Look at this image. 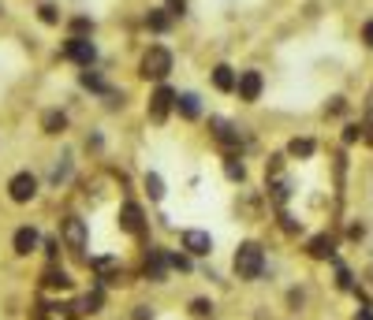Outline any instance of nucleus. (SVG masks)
<instances>
[{
  "label": "nucleus",
  "instance_id": "nucleus-36",
  "mask_svg": "<svg viewBox=\"0 0 373 320\" xmlns=\"http://www.w3.org/2000/svg\"><path fill=\"white\" fill-rule=\"evenodd\" d=\"M354 320H373V313H370V309H359V317H354Z\"/></svg>",
  "mask_w": 373,
  "mask_h": 320
},
{
  "label": "nucleus",
  "instance_id": "nucleus-28",
  "mask_svg": "<svg viewBox=\"0 0 373 320\" xmlns=\"http://www.w3.org/2000/svg\"><path fill=\"white\" fill-rule=\"evenodd\" d=\"M190 313H194V317H213V301H209V298H194V301H190Z\"/></svg>",
  "mask_w": 373,
  "mask_h": 320
},
{
  "label": "nucleus",
  "instance_id": "nucleus-23",
  "mask_svg": "<svg viewBox=\"0 0 373 320\" xmlns=\"http://www.w3.org/2000/svg\"><path fill=\"white\" fill-rule=\"evenodd\" d=\"M224 175H228L232 182H243V179H247V168H243V160H239V157H228V160H224Z\"/></svg>",
  "mask_w": 373,
  "mask_h": 320
},
{
  "label": "nucleus",
  "instance_id": "nucleus-31",
  "mask_svg": "<svg viewBox=\"0 0 373 320\" xmlns=\"http://www.w3.org/2000/svg\"><path fill=\"white\" fill-rule=\"evenodd\" d=\"M165 12L172 15V19H179V15L187 12V0H168V8H165Z\"/></svg>",
  "mask_w": 373,
  "mask_h": 320
},
{
  "label": "nucleus",
  "instance_id": "nucleus-5",
  "mask_svg": "<svg viewBox=\"0 0 373 320\" xmlns=\"http://www.w3.org/2000/svg\"><path fill=\"white\" fill-rule=\"evenodd\" d=\"M63 60H75L79 67H90V63L97 60V49L90 38H71L68 45H63Z\"/></svg>",
  "mask_w": 373,
  "mask_h": 320
},
{
  "label": "nucleus",
  "instance_id": "nucleus-14",
  "mask_svg": "<svg viewBox=\"0 0 373 320\" xmlns=\"http://www.w3.org/2000/svg\"><path fill=\"white\" fill-rule=\"evenodd\" d=\"M213 86L221 89V94H232V89L239 86V75H235L228 63H216V67H213Z\"/></svg>",
  "mask_w": 373,
  "mask_h": 320
},
{
  "label": "nucleus",
  "instance_id": "nucleus-32",
  "mask_svg": "<svg viewBox=\"0 0 373 320\" xmlns=\"http://www.w3.org/2000/svg\"><path fill=\"white\" fill-rule=\"evenodd\" d=\"M168 264H172V268H179V272H187V268H190V261L183 257V253H168Z\"/></svg>",
  "mask_w": 373,
  "mask_h": 320
},
{
  "label": "nucleus",
  "instance_id": "nucleus-33",
  "mask_svg": "<svg viewBox=\"0 0 373 320\" xmlns=\"http://www.w3.org/2000/svg\"><path fill=\"white\" fill-rule=\"evenodd\" d=\"M131 320H153V309H150V306H134Z\"/></svg>",
  "mask_w": 373,
  "mask_h": 320
},
{
  "label": "nucleus",
  "instance_id": "nucleus-17",
  "mask_svg": "<svg viewBox=\"0 0 373 320\" xmlns=\"http://www.w3.org/2000/svg\"><path fill=\"white\" fill-rule=\"evenodd\" d=\"M176 108H179V116H183V120H198V116H202L198 94H179V97H176Z\"/></svg>",
  "mask_w": 373,
  "mask_h": 320
},
{
  "label": "nucleus",
  "instance_id": "nucleus-11",
  "mask_svg": "<svg viewBox=\"0 0 373 320\" xmlns=\"http://www.w3.org/2000/svg\"><path fill=\"white\" fill-rule=\"evenodd\" d=\"M63 242H68L71 250H83L86 246V220L68 216V220H63Z\"/></svg>",
  "mask_w": 373,
  "mask_h": 320
},
{
  "label": "nucleus",
  "instance_id": "nucleus-22",
  "mask_svg": "<svg viewBox=\"0 0 373 320\" xmlns=\"http://www.w3.org/2000/svg\"><path fill=\"white\" fill-rule=\"evenodd\" d=\"M145 194H150V201H161V198H165V182H161L157 171H145Z\"/></svg>",
  "mask_w": 373,
  "mask_h": 320
},
{
  "label": "nucleus",
  "instance_id": "nucleus-8",
  "mask_svg": "<svg viewBox=\"0 0 373 320\" xmlns=\"http://www.w3.org/2000/svg\"><path fill=\"white\" fill-rule=\"evenodd\" d=\"M90 268H94V272H97V276H101L105 283H127L120 257H94V261H90Z\"/></svg>",
  "mask_w": 373,
  "mask_h": 320
},
{
  "label": "nucleus",
  "instance_id": "nucleus-27",
  "mask_svg": "<svg viewBox=\"0 0 373 320\" xmlns=\"http://www.w3.org/2000/svg\"><path fill=\"white\" fill-rule=\"evenodd\" d=\"M83 86H86V89H94V94H108V89H105V82L97 78V75H94V71H90V67L83 71Z\"/></svg>",
  "mask_w": 373,
  "mask_h": 320
},
{
  "label": "nucleus",
  "instance_id": "nucleus-30",
  "mask_svg": "<svg viewBox=\"0 0 373 320\" xmlns=\"http://www.w3.org/2000/svg\"><path fill=\"white\" fill-rule=\"evenodd\" d=\"M336 287H340V290H351V287H354V283H351V272L343 268L340 261H336Z\"/></svg>",
  "mask_w": 373,
  "mask_h": 320
},
{
  "label": "nucleus",
  "instance_id": "nucleus-34",
  "mask_svg": "<svg viewBox=\"0 0 373 320\" xmlns=\"http://www.w3.org/2000/svg\"><path fill=\"white\" fill-rule=\"evenodd\" d=\"M362 41H366L370 49H373V19H366V23H362Z\"/></svg>",
  "mask_w": 373,
  "mask_h": 320
},
{
  "label": "nucleus",
  "instance_id": "nucleus-19",
  "mask_svg": "<svg viewBox=\"0 0 373 320\" xmlns=\"http://www.w3.org/2000/svg\"><path fill=\"white\" fill-rule=\"evenodd\" d=\"M41 283H45L49 290H71V276H68V272H60V268H49V272L41 276Z\"/></svg>",
  "mask_w": 373,
  "mask_h": 320
},
{
  "label": "nucleus",
  "instance_id": "nucleus-7",
  "mask_svg": "<svg viewBox=\"0 0 373 320\" xmlns=\"http://www.w3.org/2000/svg\"><path fill=\"white\" fill-rule=\"evenodd\" d=\"M172 105H176V94H172L168 86H157V94L150 97V120H153V123H165Z\"/></svg>",
  "mask_w": 373,
  "mask_h": 320
},
{
  "label": "nucleus",
  "instance_id": "nucleus-1",
  "mask_svg": "<svg viewBox=\"0 0 373 320\" xmlns=\"http://www.w3.org/2000/svg\"><path fill=\"white\" fill-rule=\"evenodd\" d=\"M235 276L239 279H258L261 272H265V253H261L258 242H243L239 250H235Z\"/></svg>",
  "mask_w": 373,
  "mask_h": 320
},
{
  "label": "nucleus",
  "instance_id": "nucleus-21",
  "mask_svg": "<svg viewBox=\"0 0 373 320\" xmlns=\"http://www.w3.org/2000/svg\"><path fill=\"white\" fill-rule=\"evenodd\" d=\"M41 320H75V313H71V306H63V301H52V306L41 309Z\"/></svg>",
  "mask_w": 373,
  "mask_h": 320
},
{
  "label": "nucleus",
  "instance_id": "nucleus-29",
  "mask_svg": "<svg viewBox=\"0 0 373 320\" xmlns=\"http://www.w3.org/2000/svg\"><path fill=\"white\" fill-rule=\"evenodd\" d=\"M38 15H41V23H45V26H57V23H60V12H57L52 4H41V8H38Z\"/></svg>",
  "mask_w": 373,
  "mask_h": 320
},
{
  "label": "nucleus",
  "instance_id": "nucleus-16",
  "mask_svg": "<svg viewBox=\"0 0 373 320\" xmlns=\"http://www.w3.org/2000/svg\"><path fill=\"white\" fill-rule=\"evenodd\" d=\"M34 246H38V231H34V227H19V231H15V253L26 257V253H34Z\"/></svg>",
  "mask_w": 373,
  "mask_h": 320
},
{
  "label": "nucleus",
  "instance_id": "nucleus-15",
  "mask_svg": "<svg viewBox=\"0 0 373 320\" xmlns=\"http://www.w3.org/2000/svg\"><path fill=\"white\" fill-rule=\"evenodd\" d=\"M41 131H45V134H60V131H68V116H63L60 108H49V112L41 116Z\"/></svg>",
  "mask_w": 373,
  "mask_h": 320
},
{
  "label": "nucleus",
  "instance_id": "nucleus-12",
  "mask_svg": "<svg viewBox=\"0 0 373 320\" xmlns=\"http://www.w3.org/2000/svg\"><path fill=\"white\" fill-rule=\"evenodd\" d=\"M306 253H310L314 261H332L336 257V239L332 235H314L310 246H306Z\"/></svg>",
  "mask_w": 373,
  "mask_h": 320
},
{
  "label": "nucleus",
  "instance_id": "nucleus-6",
  "mask_svg": "<svg viewBox=\"0 0 373 320\" xmlns=\"http://www.w3.org/2000/svg\"><path fill=\"white\" fill-rule=\"evenodd\" d=\"M261 89H265V78H261V71H243V75H239V86H235V94H239V100L254 105V100L261 97Z\"/></svg>",
  "mask_w": 373,
  "mask_h": 320
},
{
  "label": "nucleus",
  "instance_id": "nucleus-2",
  "mask_svg": "<svg viewBox=\"0 0 373 320\" xmlns=\"http://www.w3.org/2000/svg\"><path fill=\"white\" fill-rule=\"evenodd\" d=\"M168 71H172V52L165 49V45H153V49L142 56L139 75H142V78H157V82H161V78L168 75Z\"/></svg>",
  "mask_w": 373,
  "mask_h": 320
},
{
  "label": "nucleus",
  "instance_id": "nucleus-20",
  "mask_svg": "<svg viewBox=\"0 0 373 320\" xmlns=\"http://www.w3.org/2000/svg\"><path fill=\"white\" fill-rule=\"evenodd\" d=\"M145 26H150V30H157V34H168L172 15H168V12H161V8H153V12H145Z\"/></svg>",
  "mask_w": 373,
  "mask_h": 320
},
{
  "label": "nucleus",
  "instance_id": "nucleus-25",
  "mask_svg": "<svg viewBox=\"0 0 373 320\" xmlns=\"http://www.w3.org/2000/svg\"><path fill=\"white\" fill-rule=\"evenodd\" d=\"M79 309H83V313H101V290H90V295H83Z\"/></svg>",
  "mask_w": 373,
  "mask_h": 320
},
{
  "label": "nucleus",
  "instance_id": "nucleus-35",
  "mask_svg": "<svg viewBox=\"0 0 373 320\" xmlns=\"http://www.w3.org/2000/svg\"><path fill=\"white\" fill-rule=\"evenodd\" d=\"M343 108H347V100H343V97H332V105H329V112H332V116H340V112H343Z\"/></svg>",
  "mask_w": 373,
  "mask_h": 320
},
{
  "label": "nucleus",
  "instance_id": "nucleus-10",
  "mask_svg": "<svg viewBox=\"0 0 373 320\" xmlns=\"http://www.w3.org/2000/svg\"><path fill=\"white\" fill-rule=\"evenodd\" d=\"M183 250L194 253V257H205V253H213V239L198 227H190V231H183Z\"/></svg>",
  "mask_w": 373,
  "mask_h": 320
},
{
  "label": "nucleus",
  "instance_id": "nucleus-13",
  "mask_svg": "<svg viewBox=\"0 0 373 320\" xmlns=\"http://www.w3.org/2000/svg\"><path fill=\"white\" fill-rule=\"evenodd\" d=\"M165 268H172V264H168V253H165V250H150V261H145V279L165 283Z\"/></svg>",
  "mask_w": 373,
  "mask_h": 320
},
{
  "label": "nucleus",
  "instance_id": "nucleus-18",
  "mask_svg": "<svg viewBox=\"0 0 373 320\" xmlns=\"http://www.w3.org/2000/svg\"><path fill=\"white\" fill-rule=\"evenodd\" d=\"M314 153H317V142H314V138H291V142H288V157L306 160V157H314Z\"/></svg>",
  "mask_w": 373,
  "mask_h": 320
},
{
  "label": "nucleus",
  "instance_id": "nucleus-24",
  "mask_svg": "<svg viewBox=\"0 0 373 320\" xmlns=\"http://www.w3.org/2000/svg\"><path fill=\"white\" fill-rule=\"evenodd\" d=\"M86 34H94V19L90 15H75L71 19V38H86Z\"/></svg>",
  "mask_w": 373,
  "mask_h": 320
},
{
  "label": "nucleus",
  "instance_id": "nucleus-26",
  "mask_svg": "<svg viewBox=\"0 0 373 320\" xmlns=\"http://www.w3.org/2000/svg\"><path fill=\"white\" fill-rule=\"evenodd\" d=\"M362 138H366V127H362V123H347V127H343V142H347V145L362 142Z\"/></svg>",
  "mask_w": 373,
  "mask_h": 320
},
{
  "label": "nucleus",
  "instance_id": "nucleus-4",
  "mask_svg": "<svg viewBox=\"0 0 373 320\" xmlns=\"http://www.w3.org/2000/svg\"><path fill=\"white\" fill-rule=\"evenodd\" d=\"M209 131H213V138L224 145V149H228V157H235V153L243 149V138H239V131H235V127L228 123V120H221V116H213V120H209Z\"/></svg>",
  "mask_w": 373,
  "mask_h": 320
},
{
  "label": "nucleus",
  "instance_id": "nucleus-3",
  "mask_svg": "<svg viewBox=\"0 0 373 320\" xmlns=\"http://www.w3.org/2000/svg\"><path fill=\"white\" fill-rule=\"evenodd\" d=\"M8 198L15 201V205H26V201L38 198V179L30 175V171H19V175H12L8 182Z\"/></svg>",
  "mask_w": 373,
  "mask_h": 320
},
{
  "label": "nucleus",
  "instance_id": "nucleus-9",
  "mask_svg": "<svg viewBox=\"0 0 373 320\" xmlns=\"http://www.w3.org/2000/svg\"><path fill=\"white\" fill-rule=\"evenodd\" d=\"M120 227L127 235H134V239H142L145 235V224H142V209L134 205V201H123V209H120Z\"/></svg>",
  "mask_w": 373,
  "mask_h": 320
}]
</instances>
